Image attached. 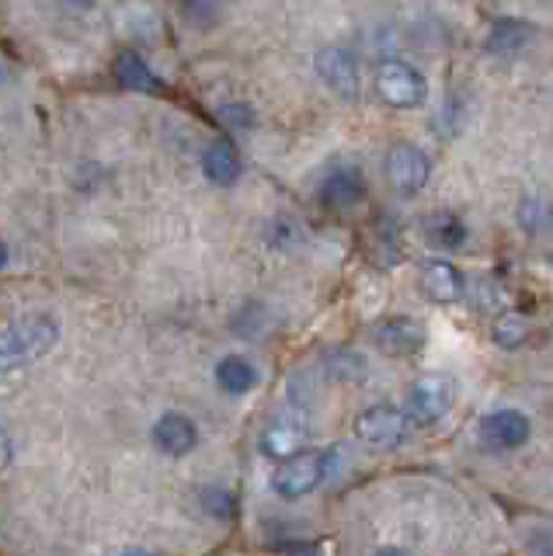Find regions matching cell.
Listing matches in <instances>:
<instances>
[{
  "label": "cell",
  "mask_w": 553,
  "mask_h": 556,
  "mask_svg": "<svg viewBox=\"0 0 553 556\" xmlns=\"http://www.w3.org/2000/svg\"><path fill=\"white\" fill-rule=\"evenodd\" d=\"M112 74H115L118 87H126V91H140V94H161L164 91V80L153 74V66L133 49L118 52L115 63H112Z\"/></svg>",
  "instance_id": "5bb4252c"
},
{
  "label": "cell",
  "mask_w": 553,
  "mask_h": 556,
  "mask_svg": "<svg viewBox=\"0 0 553 556\" xmlns=\"http://www.w3.org/2000/svg\"><path fill=\"white\" fill-rule=\"evenodd\" d=\"M216 387L230 396H244L257 387V369L240 355H227L216 365Z\"/></svg>",
  "instance_id": "e0dca14e"
},
{
  "label": "cell",
  "mask_w": 553,
  "mask_h": 556,
  "mask_svg": "<svg viewBox=\"0 0 553 556\" xmlns=\"http://www.w3.org/2000/svg\"><path fill=\"white\" fill-rule=\"evenodd\" d=\"M321 202L327 208H349V205H359L366 199V178H362V170L352 167V164H338L324 174L321 181Z\"/></svg>",
  "instance_id": "4fadbf2b"
},
{
  "label": "cell",
  "mask_w": 553,
  "mask_h": 556,
  "mask_svg": "<svg viewBox=\"0 0 553 556\" xmlns=\"http://www.w3.org/2000/svg\"><path fill=\"white\" fill-rule=\"evenodd\" d=\"M63 4H74V8H88L91 0H63Z\"/></svg>",
  "instance_id": "f1b7e54d"
},
{
  "label": "cell",
  "mask_w": 553,
  "mask_h": 556,
  "mask_svg": "<svg viewBox=\"0 0 553 556\" xmlns=\"http://www.w3.org/2000/svg\"><path fill=\"white\" fill-rule=\"evenodd\" d=\"M202 170L213 185L227 188L244 174V161H240V150L230 143V139H213L202 153Z\"/></svg>",
  "instance_id": "2e32d148"
},
{
  "label": "cell",
  "mask_w": 553,
  "mask_h": 556,
  "mask_svg": "<svg viewBox=\"0 0 553 556\" xmlns=\"http://www.w3.org/2000/svg\"><path fill=\"white\" fill-rule=\"evenodd\" d=\"M324 480H327L324 452H297V456L282 459V466L275 469L272 491L286 501H297V497H306L310 491H317Z\"/></svg>",
  "instance_id": "5b68a950"
},
{
  "label": "cell",
  "mask_w": 553,
  "mask_h": 556,
  "mask_svg": "<svg viewBox=\"0 0 553 556\" xmlns=\"http://www.w3.org/2000/svg\"><path fill=\"white\" fill-rule=\"evenodd\" d=\"M60 341V324L49 313H36L0 330V372L25 369V365L46 358Z\"/></svg>",
  "instance_id": "6da1fadb"
},
{
  "label": "cell",
  "mask_w": 553,
  "mask_h": 556,
  "mask_svg": "<svg viewBox=\"0 0 553 556\" xmlns=\"http://www.w3.org/2000/svg\"><path fill=\"white\" fill-rule=\"evenodd\" d=\"M223 11V0H185V17L192 25H216V17Z\"/></svg>",
  "instance_id": "7402d4cb"
},
{
  "label": "cell",
  "mask_w": 553,
  "mask_h": 556,
  "mask_svg": "<svg viewBox=\"0 0 553 556\" xmlns=\"http://www.w3.org/2000/svg\"><path fill=\"white\" fill-rule=\"evenodd\" d=\"M529 338V320L518 317V313H505V317L494 320V341L501 348H518Z\"/></svg>",
  "instance_id": "d6986e66"
},
{
  "label": "cell",
  "mask_w": 553,
  "mask_h": 556,
  "mask_svg": "<svg viewBox=\"0 0 553 556\" xmlns=\"http://www.w3.org/2000/svg\"><path fill=\"white\" fill-rule=\"evenodd\" d=\"M529 39H532V28L526 22L501 17V22H494V28L488 35V52H494V56H515L518 49H526Z\"/></svg>",
  "instance_id": "ac0fdd59"
},
{
  "label": "cell",
  "mask_w": 553,
  "mask_h": 556,
  "mask_svg": "<svg viewBox=\"0 0 553 556\" xmlns=\"http://www.w3.org/2000/svg\"><path fill=\"white\" fill-rule=\"evenodd\" d=\"M314 70L317 77L331 87V91L344 101H355L359 98V63L349 49L341 46H324L317 56H314Z\"/></svg>",
  "instance_id": "52a82bcc"
},
{
  "label": "cell",
  "mask_w": 553,
  "mask_h": 556,
  "mask_svg": "<svg viewBox=\"0 0 553 556\" xmlns=\"http://www.w3.org/2000/svg\"><path fill=\"white\" fill-rule=\"evenodd\" d=\"M4 265H8V243L0 240V271H4Z\"/></svg>",
  "instance_id": "83f0119b"
},
{
  "label": "cell",
  "mask_w": 553,
  "mask_h": 556,
  "mask_svg": "<svg viewBox=\"0 0 553 556\" xmlns=\"http://www.w3.org/2000/svg\"><path fill=\"white\" fill-rule=\"evenodd\" d=\"M199 501H202L205 511L223 518V521L234 518V511H237V497L230 491H223V486H205V491L199 494Z\"/></svg>",
  "instance_id": "ffe728a7"
},
{
  "label": "cell",
  "mask_w": 553,
  "mask_h": 556,
  "mask_svg": "<svg viewBox=\"0 0 553 556\" xmlns=\"http://www.w3.org/2000/svg\"><path fill=\"white\" fill-rule=\"evenodd\" d=\"M422 233L431 248L460 251L466 243V223L453 213V208H431V213L422 216Z\"/></svg>",
  "instance_id": "9a60e30c"
},
{
  "label": "cell",
  "mask_w": 553,
  "mask_h": 556,
  "mask_svg": "<svg viewBox=\"0 0 553 556\" xmlns=\"http://www.w3.org/2000/svg\"><path fill=\"white\" fill-rule=\"evenodd\" d=\"M418 286L422 292L428 295L431 303H460V295H463V275L460 268L453 265V261H445V257H428L422 271H418Z\"/></svg>",
  "instance_id": "7c38bea8"
},
{
  "label": "cell",
  "mask_w": 553,
  "mask_h": 556,
  "mask_svg": "<svg viewBox=\"0 0 553 556\" xmlns=\"http://www.w3.org/2000/svg\"><path fill=\"white\" fill-rule=\"evenodd\" d=\"M529 434H532V425H529V417L523 410H491L488 417L480 421V439L488 442L491 448L498 452H512L518 445H526L529 442Z\"/></svg>",
  "instance_id": "30bf717a"
},
{
  "label": "cell",
  "mask_w": 553,
  "mask_h": 556,
  "mask_svg": "<svg viewBox=\"0 0 553 556\" xmlns=\"http://www.w3.org/2000/svg\"><path fill=\"white\" fill-rule=\"evenodd\" d=\"M355 434L379 452L401 448L407 439V414L393 404H373L355 417Z\"/></svg>",
  "instance_id": "277c9868"
},
{
  "label": "cell",
  "mask_w": 553,
  "mask_h": 556,
  "mask_svg": "<svg viewBox=\"0 0 553 556\" xmlns=\"http://www.w3.org/2000/svg\"><path fill=\"white\" fill-rule=\"evenodd\" d=\"M428 174H431V161H428V153L422 147H414V143L390 147V153H387V178H390L397 195L414 199L428 185Z\"/></svg>",
  "instance_id": "8992f818"
},
{
  "label": "cell",
  "mask_w": 553,
  "mask_h": 556,
  "mask_svg": "<svg viewBox=\"0 0 553 556\" xmlns=\"http://www.w3.org/2000/svg\"><path fill=\"white\" fill-rule=\"evenodd\" d=\"M150 439H153V445L164 452V456L181 459V456H188V452L199 445V428H196L192 417L171 410V414H161L158 421H153Z\"/></svg>",
  "instance_id": "8fae6325"
},
{
  "label": "cell",
  "mask_w": 553,
  "mask_h": 556,
  "mask_svg": "<svg viewBox=\"0 0 553 556\" xmlns=\"http://www.w3.org/2000/svg\"><path fill=\"white\" fill-rule=\"evenodd\" d=\"M4 77H8V74H4V66H0V84H4Z\"/></svg>",
  "instance_id": "f546056e"
},
{
  "label": "cell",
  "mask_w": 553,
  "mask_h": 556,
  "mask_svg": "<svg viewBox=\"0 0 553 556\" xmlns=\"http://www.w3.org/2000/svg\"><path fill=\"white\" fill-rule=\"evenodd\" d=\"M335 362L338 365H331V376H338V379H362L366 376V362H362V355H355V352H341V355H335Z\"/></svg>",
  "instance_id": "603a6c76"
},
{
  "label": "cell",
  "mask_w": 553,
  "mask_h": 556,
  "mask_svg": "<svg viewBox=\"0 0 553 556\" xmlns=\"http://www.w3.org/2000/svg\"><path fill=\"white\" fill-rule=\"evenodd\" d=\"M453 404H456V382L436 372V376H422L414 382L407 393L404 414H407V421H414L418 428H431L453 410Z\"/></svg>",
  "instance_id": "3957f363"
},
{
  "label": "cell",
  "mask_w": 553,
  "mask_h": 556,
  "mask_svg": "<svg viewBox=\"0 0 553 556\" xmlns=\"http://www.w3.org/2000/svg\"><path fill=\"white\" fill-rule=\"evenodd\" d=\"M303 442H306V417L297 407H286V410L275 414L265 428V434H262V448L272 459L297 456V452L303 448Z\"/></svg>",
  "instance_id": "ba28073f"
},
{
  "label": "cell",
  "mask_w": 553,
  "mask_h": 556,
  "mask_svg": "<svg viewBox=\"0 0 553 556\" xmlns=\"http://www.w3.org/2000/svg\"><path fill=\"white\" fill-rule=\"evenodd\" d=\"M376 94L390 109H422L428 98V80L407 60H384L376 66Z\"/></svg>",
  "instance_id": "7a4b0ae2"
},
{
  "label": "cell",
  "mask_w": 553,
  "mask_h": 556,
  "mask_svg": "<svg viewBox=\"0 0 553 556\" xmlns=\"http://www.w3.org/2000/svg\"><path fill=\"white\" fill-rule=\"evenodd\" d=\"M11 459H14V442H11V434L0 428V473L11 466Z\"/></svg>",
  "instance_id": "d4e9b609"
},
{
  "label": "cell",
  "mask_w": 553,
  "mask_h": 556,
  "mask_svg": "<svg viewBox=\"0 0 553 556\" xmlns=\"http://www.w3.org/2000/svg\"><path fill=\"white\" fill-rule=\"evenodd\" d=\"M268 240H272V248H300L303 230L289 216H279L268 226Z\"/></svg>",
  "instance_id": "44dd1931"
},
{
  "label": "cell",
  "mask_w": 553,
  "mask_h": 556,
  "mask_svg": "<svg viewBox=\"0 0 553 556\" xmlns=\"http://www.w3.org/2000/svg\"><path fill=\"white\" fill-rule=\"evenodd\" d=\"M376 556H411V553H407V549H393V546H390V549H379Z\"/></svg>",
  "instance_id": "4316f807"
},
{
  "label": "cell",
  "mask_w": 553,
  "mask_h": 556,
  "mask_svg": "<svg viewBox=\"0 0 553 556\" xmlns=\"http://www.w3.org/2000/svg\"><path fill=\"white\" fill-rule=\"evenodd\" d=\"M373 344L390 358H407L414 352H422L425 327L411 317H387L373 327Z\"/></svg>",
  "instance_id": "9c48e42d"
},
{
  "label": "cell",
  "mask_w": 553,
  "mask_h": 556,
  "mask_svg": "<svg viewBox=\"0 0 553 556\" xmlns=\"http://www.w3.org/2000/svg\"><path fill=\"white\" fill-rule=\"evenodd\" d=\"M118 556H158V553L140 549V546H129V549H118Z\"/></svg>",
  "instance_id": "484cf974"
},
{
  "label": "cell",
  "mask_w": 553,
  "mask_h": 556,
  "mask_svg": "<svg viewBox=\"0 0 553 556\" xmlns=\"http://www.w3.org/2000/svg\"><path fill=\"white\" fill-rule=\"evenodd\" d=\"M223 122H227L230 129H251L254 126V112H251V104L244 101H234V104H223Z\"/></svg>",
  "instance_id": "cb8c5ba5"
}]
</instances>
